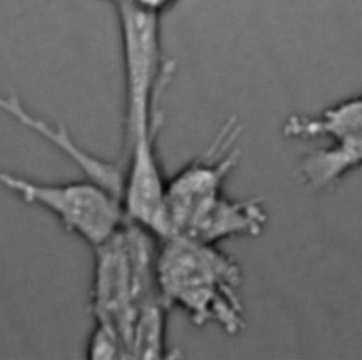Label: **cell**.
I'll list each match as a JSON object with an SVG mask.
<instances>
[{"mask_svg":"<svg viewBox=\"0 0 362 360\" xmlns=\"http://www.w3.org/2000/svg\"><path fill=\"white\" fill-rule=\"evenodd\" d=\"M156 274L168 308L178 306L195 326L218 325L228 335L245 328L239 263L212 243L182 234L158 241Z\"/></svg>","mask_w":362,"mask_h":360,"instance_id":"6da1fadb","label":"cell"},{"mask_svg":"<svg viewBox=\"0 0 362 360\" xmlns=\"http://www.w3.org/2000/svg\"><path fill=\"white\" fill-rule=\"evenodd\" d=\"M168 309L163 298L146 301L136 308L129 340L130 359L158 360L167 357L165 323Z\"/></svg>","mask_w":362,"mask_h":360,"instance_id":"30bf717a","label":"cell"},{"mask_svg":"<svg viewBox=\"0 0 362 360\" xmlns=\"http://www.w3.org/2000/svg\"><path fill=\"white\" fill-rule=\"evenodd\" d=\"M266 223L267 213L262 196L232 199L221 193L199 210L180 234L216 244L230 237H257Z\"/></svg>","mask_w":362,"mask_h":360,"instance_id":"52a82bcc","label":"cell"},{"mask_svg":"<svg viewBox=\"0 0 362 360\" xmlns=\"http://www.w3.org/2000/svg\"><path fill=\"white\" fill-rule=\"evenodd\" d=\"M0 186L55 216L89 246L107 240L124 222L120 199L89 179L42 182L0 168Z\"/></svg>","mask_w":362,"mask_h":360,"instance_id":"3957f363","label":"cell"},{"mask_svg":"<svg viewBox=\"0 0 362 360\" xmlns=\"http://www.w3.org/2000/svg\"><path fill=\"white\" fill-rule=\"evenodd\" d=\"M105 1H107V3H110V4L113 6V4H116V3H117V1H120V0H105Z\"/></svg>","mask_w":362,"mask_h":360,"instance_id":"4fadbf2b","label":"cell"},{"mask_svg":"<svg viewBox=\"0 0 362 360\" xmlns=\"http://www.w3.org/2000/svg\"><path fill=\"white\" fill-rule=\"evenodd\" d=\"M283 134L288 138H329L332 143L362 140V99L346 97L324 109L318 116L290 114L283 123Z\"/></svg>","mask_w":362,"mask_h":360,"instance_id":"ba28073f","label":"cell"},{"mask_svg":"<svg viewBox=\"0 0 362 360\" xmlns=\"http://www.w3.org/2000/svg\"><path fill=\"white\" fill-rule=\"evenodd\" d=\"M362 161V140L332 143L308 151L298 164L300 179L313 189H324L338 182Z\"/></svg>","mask_w":362,"mask_h":360,"instance_id":"9c48e42d","label":"cell"},{"mask_svg":"<svg viewBox=\"0 0 362 360\" xmlns=\"http://www.w3.org/2000/svg\"><path fill=\"white\" fill-rule=\"evenodd\" d=\"M86 357L90 360L129 359L120 336L112 328L96 322L86 344Z\"/></svg>","mask_w":362,"mask_h":360,"instance_id":"8fae6325","label":"cell"},{"mask_svg":"<svg viewBox=\"0 0 362 360\" xmlns=\"http://www.w3.org/2000/svg\"><path fill=\"white\" fill-rule=\"evenodd\" d=\"M160 126L136 140L122 154L123 184L120 205L126 220L165 239L171 234L165 209V182L156 141Z\"/></svg>","mask_w":362,"mask_h":360,"instance_id":"5b68a950","label":"cell"},{"mask_svg":"<svg viewBox=\"0 0 362 360\" xmlns=\"http://www.w3.org/2000/svg\"><path fill=\"white\" fill-rule=\"evenodd\" d=\"M126 1L139 10L157 14V16H163L164 11L168 10L175 3V0H126Z\"/></svg>","mask_w":362,"mask_h":360,"instance_id":"7c38bea8","label":"cell"},{"mask_svg":"<svg viewBox=\"0 0 362 360\" xmlns=\"http://www.w3.org/2000/svg\"><path fill=\"white\" fill-rule=\"evenodd\" d=\"M116 13L123 68V154L161 124L158 102L171 80L174 62L164 59L161 16L136 8L126 0Z\"/></svg>","mask_w":362,"mask_h":360,"instance_id":"7a4b0ae2","label":"cell"},{"mask_svg":"<svg viewBox=\"0 0 362 360\" xmlns=\"http://www.w3.org/2000/svg\"><path fill=\"white\" fill-rule=\"evenodd\" d=\"M240 131L242 126L232 116L198 157L167 179L165 209L171 234L182 233L199 210L223 193L228 176L239 162L235 144Z\"/></svg>","mask_w":362,"mask_h":360,"instance_id":"277c9868","label":"cell"},{"mask_svg":"<svg viewBox=\"0 0 362 360\" xmlns=\"http://www.w3.org/2000/svg\"><path fill=\"white\" fill-rule=\"evenodd\" d=\"M122 226L107 240L92 247L95 264L89 306L96 323L112 328L120 336L130 359L129 340L134 309Z\"/></svg>","mask_w":362,"mask_h":360,"instance_id":"8992f818","label":"cell"}]
</instances>
